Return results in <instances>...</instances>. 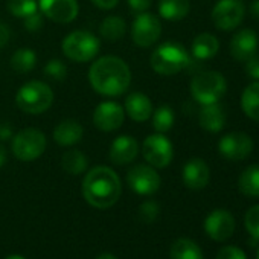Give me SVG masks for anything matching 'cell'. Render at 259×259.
Returning <instances> with one entry per match:
<instances>
[{
	"label": "cell",
	"mask_w": 259,
	"mask_h": 259,
	"mask_svg": "<svg viewBox=\"0 0 259 259\" xmlns=\"http://www.w3.org/2000/svg\"><path fill=\"white\" fill-rule=\"evenodd\" d=\"M89 81L96 93L114 98L123 95L132 84V70L122 58L105 55L92 64Z\"/></svg>",
	"instance_id": "1"
},
{
	"label": "cell",
	"mask_w": 259,
	"mask_h": 259,
	"mask_svg": "<svg viewBox=\"0 0 259 259\" xmlns=\"http://www.w3.org/2000/svg\"><path fill=\"white\" fill-rule=\"evenodd\" d=\"M122 185L119 176L108 166L92 168L82 180V195L96 209H108L120 197Z\"/></svg>",
	"instance_id": "2"
},
{
	"label": "cell",
	"mask_w": 259,
	"mask_h": 259,
	"mask_svg": "<svg viewBox=\"0 0 259 259\" xmlns=\"http://www.w3.org/2000/svg\"><path fill=\"white\" fill-rule=\"evenodd\" d=\"M191 60L189 52L176 41H166L160 45L150 58L151 67L156 73L163 76H172L186 69Z\"/></svg>",
	"instance_id": "3"
},
{
	"label": "cell",
	"mask_w": 259,
	"mask_h": 259,
	"mask_svg": "<svg viewBox=\"0 0 259 259\" xmlns=\"http://www.w3.org/2000/svg\"><path fill=\"white\" fill-rule=\"evenodd\" d=\"M16 102L17 107L28 114H41L51 108L54 92L43 81H29L19 89Z\"/></svg>",
	"instance_id": "4"
},
{
	"label": "cell",
	"mask_w": 259,
	"mask_h": 259,
	"mask_svg": "<svg viewBox=\"0 0 259 259\" xmlns=\"http://www.w3.org/2000/svg\"><path fill=\"white\" fill-rule=\"evenodd\" d=\"M227 90L226 78L215 70L197 73L191 81V95L201 105L218 102Z\"/></svg>",
	"instance_id": "5"
},
{
	"label": "cell",
	"mask_w": 259,
	"mask_h": 259,
	"mask_svg": "<svg viewBox=\"0 0 259 259\" xmlns=\"http://www.w3.org/2000/svg\"><path fill=\"white\" fill-rule=\"evenodd\" d=\"M101 41L89 31H73L61 43L63 54L75 63L92 61L99 54Z\"/></svg>",
	"instance_id": "6"
},
{
	"label": "cell",
	"mask_w": 259,
	"mask_h": 259,
	"mask_svg": "<svg viewBox=\"0 0 259 259\" xmlns=\"http://www.w3.org/2000/svg\"><path fill=\"white\" fill-rule=\"evenodd\" d=\"M46 136L38 128H25L13 139V154L20 162H32L46 150Z\"/></svg>",
	"instance_id": "7"
},
{
	"label": "cell",
	"mask_w": 259,
	"mask_h": 259,
	"mask_svg": "<svg viewBox=\"0 0 259 259\" xmlns=\"http://www.w3.org/2000/svg\"><path fill=\"white\" fill-rule=\"evenodd\" d=\"M142 156L153 168H166L174 157V147L171 141L162 133L148 136L142 144Z\"/></svg>",
	"instance_id": "8"
},
{
	"label": "cell",
	"mask_w": 259,
	"mask_h": 259,
	"mask_svg": "<svg viewBox=\"0 0 259 259\" xmlns=\"http://www.w3.org/2000/svg\"><path fill=\"white\" fill-rule=\"evenodd\" d=\"M162 35V23L151 13H141L132 25V40L139 48H150L159 41Z\"/></svg>",
	"instance_id": "9"
},
{
	"label": "cell",
	"mask_w": 259,
	"mask_h": 259,
	"mask_svg": "<svg viewBox=\"0 0 259 259\" xmlns=\"http://www.w3.org/2000/svg\"><path fill=\"white\" fill-rule=\"evenodd\" d=\"M245 16L242 0H220L212 10V22L220 31H233Z\"/></svg>",
	"instance_id": "10"
},
{
	"label": "cell",
	"mask_w": 259,
	"mask_h": 259,
	"mask_svg": "<svg viewBox=\"0 0 259 259\" xmlns=\"http://www.w3.org/2000/svg\"><path fill=\"white\" fill-rule=\"evenodd\" d=\"M128 186L139 195H153L160 188V176L151 165H136L126 174Z\"/></svg>",
	"instance_id": "11"
},
{
	"label": "cell",
	"mask_w": 259,
	"mask_h": 259,
	"mask_svg": "<svg viewBox=\"0 0 259 259\" xmlns=\"http://www.w3.org/2000/svg\"><path fill=\"white\" fill-rule=\"evenodd\" d=\"M220 154L230 162L245 160L253 151V141L244 132H232L221 138L218 144Z\"/></svg>",
	"instance_id": "12"
},
{
	"label": "cell",
	"mask_w": 259,
	"mask_h": 259,
	"mask_svg": "<svg viewBox=\"0 0 259 259\" xmlns=\"http://www.w3.org/2000/svg\"><path fill=\"white\" fill-rule=\"evenodd\" d=\"M125 120V110L114 101L101 102L93 111V123L101 132H114Z\"/></svg>",
	"instance_id": "13"
},
{
	"label": "cell",
	"mask_w": 259,
	"mask_h": 259,
	"mask_svg": "<svg viewBox=\"0 0 259 259\" xmlns=\"http://www.w3.org/2000/svg\"><path fill=\"white\" fill-rule=\"evenodd\" d=\"M38 8L43 16L61 25L73 22L79 11L76 0H38Z\"/></svg>",
	"instance_id": "14"
},
{
	"label": "cell",
	"mask_w": 259,
	"mask_h": 259,
	"mask_svg": "<svg viewBox=\"0 0 259 259\" xmlns=\"http://www.w3.org/2000/svg\"><path fill=\"white\" fill-rule=\"evenodd\" d=\"M204 230L213 241H226L233 235L235 218L229 210L215 209L206 217Z\"/></svg>",
	"instance_id": "15"
},
{
	"label": "cell",
	"mask_w": 259,
	"mask_h": 259,
	"mask_svg": "<svg viewBox=\"0 0 259 259\" xmlns=\"http://www.w3.org/2000/svg\"><path fill=\"white\" fill-rule=\"evenodd\" d=\"M139 154V144L138 141L130 136V135H122L116 138L108 151V157L114 165H128L132 163Z\"/></svg>",
	"instance_id": "16"
},
{
	"label": "cell",
	"mask_w": 259,
	"mask_h": 259,
	"mask_svg": "<svg viewBox=\"0 0 259 259\" xmlns=\"http://www.w3.org/2000/svg\"><path fill=\"white\" fill-rule=\"evenodd\" d=\"M182 179H183L185 186L192 191H200L206 188L210 179V171H209L207 163L198 157L188 160L186 165L183 166Z\"/></svg>",
	"instance_id": "17"
},
{
	"label": "cell",
	"mask_w": 259,
	"mask_h": 259,
	"mask_svg": "<svg viewBox=\"0 0 259 259\" xmlns=\"http://www.w3.org/2000/svg\"><path fill=\"white\" fill-rule=\"evenodd\" d=\"M257 49V35L251 29L238 31L230 41V54L238 61H247L256 54Z\"/></svg>",
	"instance_id": "18"
},
{
	"label": "cell",
	"mask_w": 259,
	"mask_h": 259,
	"mask_svg": "<svg viewBox=\"0 0 259 259\" xmlns=\"http://www.w3.org/2000/svg\"><path fill=\"white\" fill-rule=\"evenodd\" d=\"M123 110L125 113L132 117L136 122H145L151 117L153 114V104L151 99L141 93V92H135L132 95H128L123 104Z\"/></svg>",
	"instance_id": "19"
},
{
	"label": "cell",
	"mask_w": 259,
	"mask_h": 259,
	"mask_svg": "<svg viewBox=\"0 0 259 259\" xmlns=\"http://www.w3.org/2000/svg\"><path fill=\"white\" fill-rule=\"evenodd\" d=\"M84 128L75 119H64L61 120L54 130V141L60 147H73L82 139Z\"/></svg>",
	"instance_id": "20"
},
{
	"label": "cell",
	"mask_w": 259,
	"mask_h": 259,
	"mask_svg": "<svg viewBox=\"0 0 259 259\" xmlns=\"http://www.w3.org/2000/svg\"><path fill=\"white\" fill-rule=\"evenodd\" d=\"M198 122L200 126L204 128L209 133H218L226 125V113L224 108L218 104H206L198 111Z\"/></svg>",
	"instance_id": "21"
},
{
	"label": "cell",
	"mask_w": 259,
	"mask_h": 259,
	"mask_svg": "<svg viewBox=\"0 0 259 259\" xmlns=\"http://www.w3.org/2000/svg\"><path fill=\"white\" fill-rule=\"evenodd\" d=\"M220 51V41L215 35L209 32L198 34L191 46V54L198 61H206L213 58Z\"/></svg>",
	"instance_id": "22"
},
{
	"label": "cell",
	"mask_w": 259,
	"mask_h": 259,
	"mask_svg": "<svg viewBox=\"0 0 259 259\" xmlns=\"http://www.w3.org/2000/svg\"><path fill=\"white\" fill-rule=\"evenodd\" d=\"M189 0H160L159 14L162 19L169 22H179L189 14Z\"/></svg>",
	"instance_id": "23"
},
{
	"label": "cell",
	"mask_w": 259,
	"mask_h": 259,
	"mask_svg": "<svg viewBox=\"0 0 259 259\" xmlns=\"http://www.w3.org/2000/svg\"><path fill=\"white\" fill-rule=\"evenodd\" d=\"M241 108L248 119L259 122V81H254L244 89Z\"/></svg>",
	"instance_id": "24"
},
{
	"label": "cell",
	"mask_w": 259,
	"mask_h": 259,
	"mask_svg": "<svg viewBox=\"0 0 259 259\" xmlns=\"http://www.w3.org/2000/svg\"><path fill=\"white\" fill-rule=\"evenodd\" d=\"M126 32V23L119 16H108L102 20L99 26V34L107 41H119Z\"/></svg>",
	"instance_id": "25"
},
{
	"label": "cell",
	"mask_w": 259,
	"mask_h": 259,
	"mask_svg": "<svg viewBox=\"0 0 259 259\" xmlns=\"http://www.w3.org/2000/svg\"><path fill=\"white\" fill-rule=\"evenodd\" d=\"M238 189L247 197L259 198V165H251L241 172Z\"/></svg>",
	"instance_id": "26"
},
{
	"label": "cell",
	"mask_w": 259,
	"mask_h": 259,
	"mask_svg": "<svg viewBox=\"0 0 259 259\" xmlns=\"http://www.w3.org/2000/svg\"><path fill=\"white\" fill-rule=\"evenodd\" d=\"M169 256L171 259H203V251L192 239L179 238L172 244Z\"/></svg>",
	"instance_id": "27"
},
{
	"label": "cell",
	"mask_w": 259,
	"mask_h": 259,
	"mask_svg": "<svg viewBox=\"0 0 259 259\" xmlns=\"http://www.w3.org/2000/svg\"><path fill=\"white\" fill-rule=\"evenodd\" d=\"M61 166H63V169L67 174L79 176V174H82L87 169L89 159L79 150H69L61 157Z\"/></svg>",
	"instance_id": "28"
},
{
	"label": "cell",
	"mask_w": 259,
	"mask_h": 259,
	"mask_svg": "<svg viewBox=\"0 0 259 259\" xmlns=\"http://www.w3.org/2000/svg\"><path fill=\"white\" fill-rule=\"evenodd\" d=\"M37 55L31 48H20L11 57V67L19 73H28L35 67Z\"/></svg>",
	"instance_id": "29"
},
{
	"label": "cell",
	"mask_w": 259,
	"mask_h": 259,
	"mask_svg": "<svg viewBox=\"0 0 259 259\" xmlns=\"http://www.w3.org/2000/svg\"><path fill=\"white\" fill-rule=\"evenodd\" d=\"M153 126L157 133H168L174 126V110L169 105H160L156 111H153Z\"/></svg>",
	"instance_id": "30"
},
{
	"label": "cell",
	"mask_w": 259,
	"mask_h": 259,
	"mask_svg": "<svg viewBox=\"0 0 259 259\" xmlns=\"http://www.w3.org/2000/svg\"><path fill=\"white\" fill-rule=\"evenodd\" d=\"M8 11L14 17L25 19L38 11L37 0H8Z\"/></svg>",
	"instance_id": "31"
},
{
	"label": "cell",
	"mask_w": 259,
	"mask_h": 259,
	"mask_svg": "<svg viewBox=\"0 0 259 259\" xmlns=\"http://www.w3.org/2000/svg\"><path fill=\"white\" fill-rule=\"evenodd\" d=\"M244 224L247 232L250 233V245H254L259 241V204L251 206L244 218Z\"/></svg>",
	"instance_id": "32"
},
{
	"label": "cell",
	"mask_w": 259,
	"mask_h": 259,
	"mask_svg": "<svg viewBox=\"0 0 259 259\" xmlns=\"http://www.w3.org/2000/svg\"><path fill=\"white\" fill-rule=\"evenodd\" d=\"M45 75L54 81H64L67 78V66L58 60V58H54V60H49L43 69Z\"/></svg>",
	"instance_id": "33"
},
{
	"label": "cell",
	"mask_w": 259,
	"mask_h": 259,
	"mask_svg": "<svg viewBox=\"0 0 259 259\" xmlns=\"http://www.w3.org/2000/svg\"><path fill=\"white\" fill-rule=\"evenodd\" d=\"M159 213H160V206L154 200H148L142 203L139 207V218L144 223H153L159 217Z\"/></svg>",
	"instance_id": "34"
},
{
	"label": "cell",
	"mask_w": 259,
	"mask_h": 259,
	"mask_svg": "<svg viewBox=\"0 0 259 259\" xmlns=\"http://www.w3.org/2000/svg\"><path fill=\"white\" fill-rule=\"evenodd\" d=\"M23 25H25V29L29 31V32H37L43 28L45 25V19H43V14L41 13H34L28 17L23 19Z\"/></svg>",
	"instance_id": "35"
},
{
	"label": "cell",
	"mask_w": 259,
	"mask_h": 259,
	"mask_svg": "<svg viewBox=\"0 0 259 259\" xmlns=\"http://www.w3.org/2000/svg\"><path fill=\"white\" fill-rule=\"evenodd\" d=\"M217 259H247L245 257V253L235 247V245H227V247H223L218 254H217Z\"/></svg>",
	"instance_id": "36"
},
{
	"label": "cell",
	"mask_w": 259,
	"mask_h": 259,
	"mask_svg": "<svg viewBox=\"0 0 259 259\" xmlns=\"http://www.w3.org/2000/svg\"><path fill=\"white\" fill-rule=\"evenodd\" d=\"M245 72L251 79L259 81V55L254 54L245 61Z\"/></svg>",
	"instance_id": "37"
},
{
	"label": "cell",
	"mask_w": 259,
	"mask_h": 259,
	"mask_svg": "<svg viewBox=\"0 0 259 259\" xmlns=\"http://www.w3.org/2000/svg\"><path fill=\"white\" fill-rule=\"evenodd\" d=\"M126 2H128V7L132 10V13L141 14V13H145L151 7L153 0H126Z\"/></svg>",
	"instance_id": "38"
},
{
	"label": "cell",
	"mask_w": 259,
	"mask_h": 259,
	"mask_svg": "<svg viewBox=\"0 0 259 259\" xmlns=\"http://www.w3.org/2000/svg\"><path fill=\"white\" fill-rule=\"evenodd\" d=\"M14 136L13 125L8 120H0V142L10 141Z\"/></svg>",
	"instance_id": "39"
},
{
	"label": "cell",
	"mask_w": 259,
	"mask_h": 259,
	"mask_svg": "<svg viewBox=\"0 0 259 259\" xmlns=\"http://www.w3.org/2000/svg\"><path fill=\"white\" fill-rule=\"evenodd\" d=\"M10 38H11V31H10V28H8L5 23L0 22V49L5 48V46L8 45Z\"/></svg>",
	"instance_id": "40"
},
{
	"label": "cell",
	"mask_w": 259,
	"mask_h": 259,
	"mask_svg": "<svg viewBox=\"0 0 259 259\" xmlns=\"http://www.w3.org/2000/svg\"><path fill=\"white\" fill-rule=\"evenodd\" d=\"M90 2L101 10H111L117 5L119 0H90Z\"/></svg>",
	"instance_id": "41"
},
{
	"label": "cell",
	"mask_w": 259,
	"mask_h": 259,
	"mask_svg": "<svg viewBox=\"0 0 259 259\" xmlns=\"http://www.w3.org/2000/svg\"><path fill=\"white\" fill-rule=\"evenodd\" d=\"M248 11H250L253 19L259 20V0H253V2L250 4V7H248Z\"/></svg>",
	"instance_id": "42"
},
{
	"label": "cell",
	"mask_w": 259,
	"mask_h": 259,
	"mask_svg": "<svg viewBox=\"0 0 259 259\" xmlns=\"http://www.w3.org/2000/svg\"><path fill=\"white\" fill-rule=\"evenodd\" d=\"M7 160H8V153H7L5 147L0 144V168H2L7 163Z\"/></svg>",
	"instance_id": "43"
},
{
	"label": "cell",
	"mask_w": 259,
	"mask_h": 259,
	"mask_svg": "<svg viewBox=\"0 0 259 259\" xmlns=\"http://www.w3.org/2000/svg\"><path fill=\"white\" fill-rule=\"evenodd\" d=\"M96 259H117V257L111 253H101Z\"/></svg>",
	"instance_id": "44"
},
{
	"label": "cell",
	"mask_w": 259,
	"mask_h": 259,
	"mask_svg": "<svg viewBox=\"0 0 259 259\" xmlns=\"http://www.w3.org/2000/svg\"><path fill=\"white\" fill-rule=\"evenodd\" d=\"M5 259H26V257H23V256H20V254H10V256L5 257Z\"/></svg>",
	"instance_id": "45"
},
{
	"label": "cell",
	"mask_w": 259,
	"mask_h": 259,
	"mask_svg": "<svg viewBox=\"0 0 259 259\" xmlns=\"http://www.w3.org/2000/svg\"><path fill=\"white\" fill-rule=\"evenodd\" d=\"M256 259H259V251H257V254H256Z\"/></svg>",
	"instance_id": "46"
}]
</instances>
